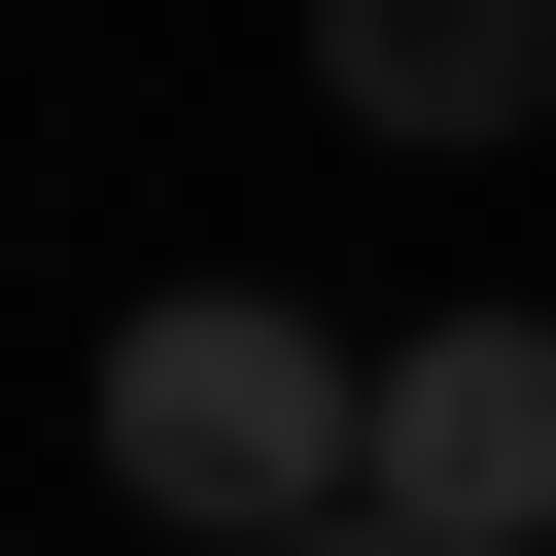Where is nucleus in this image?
Returning a JSON list of instances; mask_svg holds the SVG:
<instances>
[{
    "instance_id": "f257e3e1",
    "label": "nucleus",
    "mask_w": 556,
    "mask_h": 556,
    "mask_svg": "<svg viewBox=\"0 0 556 556\" xmlns=\"http://www.w3.org/2000/svg\"><path fill=\"white\" fill-rule=\"evenodd\" d=\"M348 417H382V348H313L278 278H174V313H104V486H139L174 556H278V521H348Z\"/></svg>"
},
{
    "instance_id": "f03ea898",
    "label": "nucleus",
    "mask_w": 556,
    "mask_h": 556,
    "mask_svg": "<svg viewBox=\"0 0 556 556\" xmlns=\"http://www.w3.org/2000/svg\"><path fill=\"white\" fill-rule=\"evenodd\" d=\"M348 521L382 556H556V313H417L382 417H348Z\"/></svg>"
},
{
    "instance_id": "7ed1b4c3",
    "label": "nucleus",
    "mask_w": 556,
    "mask_h": 556,
    "mask_svg": "<svg viewBox=\"0 0 556 556\" xmlns=\"http://www.w3.org/2000/svg\"><path fill=\"white\" fill-rule=\"evenodd\" d=\"M313 104L417 139V174H486V139H556V0H313Z\"/></svg>"
},
{
    "instance_id": "20e7f679",
    "label": "nucleus",
    "mask_w": 556,
    "mask_h": 556,
    "mask_svg": "<svg viewBox=\"0 0 556 556\" xmlns=\"http://www.w3.org/2000/svg\"><path fill=\"white\" fill-rule=\"evenodd\" d=\"M278 556H382V521H278Z\"/></svg>"
}]
</instances>
